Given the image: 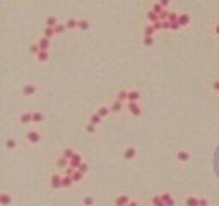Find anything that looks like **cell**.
I'll use <instances>...</instances> for the list:
<instances>
[{
	"mask_svg": "<svg viewBox=\"0 0 219 206\" xmlns=\"http://www.w3.org/2000/svg\"><path fill=\"white\" fill-rule=\"evenodd\" d=\"M125 107H127V110H129L133 117H141V115H142L141 103H137V101H127V103H125Z\"/></svg>",
	"mask_w": 219,
	"mask_h": 206,
	"instance_id": "1",
	"label": "cell"
},
{
	"mask_svg": "<svg viewBox=\"0 0 219 206\" xmlns=\"http://www.w3.org/2000/svg\"><path fill=\"white\" fill-rule=\"evenodd\" d=\"M26 139L31 144H39V143H41V134H39V131H36V129H29L26 134Z\"/></svg>",
	"mask_w": 219,
	"mask_h": 206,
	"instance_id": "2",
	"label": "cell"
},
{
	"mask_svg": "<svg viewBox=\"0 0 219 206\" xmlns=\"http://www.w3.org/2000/svg\"><path fill=\"white\" fill-rule=\"evenodd\" d=\"M62 179H64V175L53 174L52 179H50V185H52L53 189H64V187H62Z\"/></svg>",
	"mask_w": 219,
	"mask_h": 206,
	"instance_id": "3",
	"label": "cell"
},
{
	"mask_svg": "<svg viewBox=\"0 0 219 206\" xmlns=\"http://www.w3.org/2000/svg\"><path fill=\"white\" fill-rule=\"evenodd\" d=\"M135 156H137V149L133 148V146H129V148L123 151V160H127V162H132Z\"/></svg>",
	"mask_w": 219,
	"mask_h": 206,
	"instance_id": "4",
	"label": "cell"
},
{
	"mask_svg": "<svg viewBox=\"0 0 219 206\" xmlns=\"http://www.w3.org/2000/svg\"><path fill=\"white\" fill-rule=\"evenodd\" d=\"M38 88H36L35 84H26V86H22V95L24 96H35Z\"/></svg>",
	"mask_w": 219,
	"mask_h": 206,
	"instance_id": "5",
	"label": "cell"
},
{
	"mask_svg": "<svg viewBox=\"0 0 219 206\" xmlns=\"http://www.w3.org/2000/svg\"><path fill=\"white\" fill-rule=\"evenodd\" d=\"M82 162H84V158H82L79 153H75V155H74V156L69 160V167H72V168H79V165H81Z\"/></svg>",
	"mask_w": 219,
	"mask_h": 206,
	"instance_id": "6",
	"label": "cell"
},
{
	"mask_svg": "<svg viewBox=\"0 0 219 206\" xmlns=\"http://www.w3.org/2000/svg\"><path fill=\"white\" fill-rule=\"evenodd\" d=\"M132 201L127 194H120V196H116V199H115V206H127L129 203Z\"/></svg>",
	"mask_w": 219,
	"mask_h": 206,
	"instance_id": "7",
	"label": "cell"
},
{
	"mask_svg": "<svg viewBox=\"0 0 219 206\" xmlns=\"http://www.w3.org/2000/svg\"><path fill=\"white\" fill-rule=\"evenodd\" d=\"M185 206H200V197H197V196H187V197H185Z\"/></svg>",
	"mask_w": 219,
	"mask_h": 206,
	"instance_id": "8",
	"label": "cell"
},
{
	"mask_svg": "<svg viewBox=\"0 0 219 206\" xmlns=\"http://www.w3.org/2000/svg\"><path fill=\"white\" fill-rule=\"evenodd\" d=\"M19 122L21 124H33V112H24V114H21Z\"/></svg>",
	"mask_w": 219,
	"mask_h": 206,
	"instance_id": "9",
	"label": "cell"
},
{
	"mask_svg": "<svg viewBox=\"0 0 219 206\" xmlns=\"http://www.w3.org/2000/svg\"><path fill=\"white\" fill-rule=\"evenodd\" d=\"M50 41L52 39H48V38H45V36H41V38H38V47H39V50H48L50 48Z\"/></svg>",
	"mask_w": 219,
	"mask_h": 206,
	"instance_id": "10",
	"label": "cell"
},
{
	"mask_svg": "<svg viewBox=\"0 0 219 206\" xmlns=\"http://www.w3.org/2000/svg\"><path fill=\"white\" fill-rule=\"evenodd\" d=\"M123 107H125V103H122V101H118V100H115L110 105V108H111V112L113 114H120L122 110H123Z\"/></svg>",
	"mask_w": 219,
	"mask_h": 206,
	"instance_id": "11",
	"label": "cell"
},
{
	"mask_svg": "<svg viewBox=\"0 0 219 206\" xmlns=\"http://www.w3.org/2000/svg\"><path fill=\"white\" fill-rule=\"evenodd\" d=\"M146 19L149 24H156V22L159 21V14H156L154 10H149V12L146 14Z\"/></svg>",
	"mask_w": 219,
	"mask_h": 206,
	"instance_id": "12",
	"label": "cell"
},
{
	"mask_svg": "<svg viewBox=\"0 0 219 206\" xmlns=\"http://www.w3.org/2000/svg\"><path fill=\"white\" fill-rule=\"evenodd\" d=\"M161 199L164 201L166 206H175V199H173V196L170 193H161Z\"/></svg>",
	"mask_w": 219,
	"mask_h": 206,
	"instance_id": "13",
	"label": "cell"
},
{
	"mask_svg": "<svg viewBox=\"0 0 219 206\" xmlns=\"http://www.w3.org/2000/svg\"><path fill=\"white\" fill-rule=\"evenodd\" d=\"M10 203H14V197L10 196V194L4 193L2 196H0V204H2V206H9Z\"/></svg>",
	"mask_w": 219,
	"mask_h": 206,
	"instance_id": "14",
	"label": "cell"
},
{
	"mask_svg": "<svg viewBox=\"0 0 219 206\" xmlns=\"http://www.w3.org/2000/svg\"><path fill=\"white\" fill-rule=\"evenodd\" d=\"M115 100L122 101V103H127V101H129V91H127V89H122V91H118V93H116V98H115Z\"/></svg>",
	"mask_w": 219,
	"mask_h": 206,
	"instance_id": "15",
	"label": "cell"
},
{
	"mask_svg": "<svg viewBox=\"0 0 219 206\" xmlns=\"http://www.w3.org/2000/svg\"><path fill=\"white\" fill-rule=\"evenodd\" d=\"M65 26H67V29H79V19H75V17L67 19Z\"/></svg>",
	"mask_w": 219,
	"mask_h": 206,
	"instance_id": "16",
	"label": "cell"
},
{
	"mask_svg": "<svg viewBox=\"0 0 219 206\" xmlns=\"http://www.w3.org/2000/svg\"><path fill=\"white\" fill-rule=\"evenodd\" d=\"M142 33H144V36H154V33H156L154 24H149V22H147L146 26H144V29H142Z\"/></svg>",
	"mask_w": 219,
	"mask_h": 206,
	"instance_id": "17",
	"label": "cell"
},
{
	"mask_svg": "<svg viewBox=\"0 0 219 206\" xmlns=\"http://www.w3.org/2000/svg\"><path fill=\"white\" fill-rule=\"evenodd\" d=\"M45 120V115L39 112V110H35L33 112V124H41Z\"/></svg>",
	"mask_w": 219,
	"mask_h": 206,
	"instance_id": "18",
	"label": "cell"
},
{
	"mask_svg": "<svg viewBox=\"0 0 219 206\" xmlns=\"http://www.w3.org/2000/svg\"><path fill=\"white\" fill-rule=\"evenodd\" d=\"M48 58H50L48 50H39V53L36 55V60H38V62H48Z\"/></svg>",
	"mask_w": 219,
	"mask_h": 206,
	"instance_id": "19",
	"label": "cell"
},
{
	"mask_svg": "<svg viewBox=\"0 0 219 206\" xmlns=\"http://www.w3.org/2000/svg\"><path fill=\"white\" fill-rule=\"evenodd\" d=\"M74 184H75V182L72 180V177H69V175H64V179H62V187H64V189H70Z\"/></svg>",
	"mask_w": 219,
	"mask_h": 206,
	"instance_id": "20",
	"label": "cell"
},
{
	"mask_svg": "<svg viewBox=\"0 0 219 206\" xmlns=\"http://www.w3.org/2000/svg\"><path fill=\"white\" fill-rule=\"evenodd\" d=\"M141 100V91L139 89H132V91H129V101H137Z\"/></svg>",
	"mask_w": 219,
	"mask_h": 206,
	"instance_id": "21",
	"label": "cell"
},
{
	"mask_svg": "<svg viewBox=\"0 0 219 206\" xmlns=\"http://www.w3.org/2000/svg\"><path fill=\"white\" fill-rule=\"evenodd\" d=\"M55 35H57L55 28H43V33H41V36H45V38H48V39H52Z\"/></svg>",
	"mask_w": 219,
	"mask_h": 206,
	"instance_id": "22",
	"label": "cell"
},
{
	"mask_svg": "<svg viewBox=\"0 0 219 206\" xmlns=\"http://www.w3.org/2000/svg\"><path fill=\"white\" fill-rule=\"evenodd\" d=\"M154 29H156V31L170 29V22H168V21H158V22L154 24Z\"/></svg>",
	"mask_w": 219,
	"mask_h": 206,
	"instance_id": "23",
	"label": "cell"
},
{
	"mask_svg": "<svg viewBox=\"0 0 219 206\" xmlns=\"http://www.w3.org/2000/svg\"><path fill=\"white\" fill-rule=\"evenodd\" d=\"M178 22H180V26L185 28L190 24V16L188 14H180V19H178Z\"/></svg>",
	"mask_w": 219,
	"mask_h": 206,
	"instance_id": "24",
	"label": "cell"
},
{
	"mask_svg": "<svg viewBox=\"0 0 219 206\" xmlns=\"http://www.w3.org/2000/svg\"><path fill=\"white\" fill-rule=\"evenodd\" d=\"M101 120H103V117L98 114V112H94V114H91V118H89V122L91 124H94V125H98V124H101Z\"/></svg>",
	"mask_w": 219,
	"mask_h": 206,
	"instance_id": "25",
	"label": "cell"
},
{
	"mask_svg": "<svg viewBox=\"0 0 219 206\" xmlns=\"http://www.w3.org/2000/svg\"><path fill=\"white\" fill-rule=\"evenodd\" d=\"M151 201H152V206H166L164 204V201L161 199V194H154Z\"/></svg>",
	"mask_w": 219,
	"mask_h": 206,
	"instance_id": "26",
	"label": "cell"
},
{
	"mask_svg": "<svg viewBox=\"0 0 219 206\" xmlns=\"http://www.w3.org/2000/svg\"><path fill=\"white\" fill-rule=\"evenodd\" d=\"M96 112H98V114H99V115H101V117L104 118V117H108V115H110V112H111V108H110V107H104V105H103V107H99V108L96 110Z\"/></svg>",
	"mask_w": 219,
	"mask_h": 206,
	"instance_id": "27",
	"label": "cell"
},
{
	"mask_svg": "<svg viewBox=\"0 0 219 206\" xmlns=\"http://www.w3.org/2000/svg\"><path fill=\"white\" fill-rule=\"evenodd\" d=\"M74 155H75V149H74V148H65L64 151H62V156L67 158V160H70Z\"/></svg>",
	"mask_w": 219,
	"mask_h": 206,
	"instance_id": "28",
	"label": "cell"
},
{
	"mask_svg": "<svg viewBox=\"0 0 219 206\" xmlns=\"http://www.w3.org/2000/svg\"><path fill=\"white\" fill-rule=\"evenodd\" d=\"M5 148L7 149H16L17 148V141L14 139V137H9V139L5 141Z\"/></svg>",
	"mask_w": 219,
	"mask_h": 206,
	"instance_id": "29",
	"label": "cell"
},
{
	"mask_svg": "<svg viewBox=\"0 0 219 206\" xmlns=\"http://www.w3.org/2000/svg\"><path fill=\"white\" fill-rule=\"evenodd\" d=\"M176 158H178L180 162H188V160H190V153H188V151H178Z\"/></svg>",
	"mask_w": 219,
	"mask_h": 206,
	"instance_id": "30",
	"label": "cell"
},
{
	"mask_svg": "<svg viewBox=\"0 0 219 206\" xmlns=\"http://www.w3.org/2000/svg\"><path fill=\"white\" fill-rule=\"evenodd\" d=\"M94 203H96V199L93 196H84L82 197V204L84 206H94Z\"/></svg>",
	"mask_w": 219,
	"mask_h": 206,
	"instance_id": "31",
	"label": "cell"
},
{
	"mask_svg": "<svg viewBox=\"0 0 219 206\" xmlns=\"http://www.w3.org/2000/svg\"><path fill=\"white\" fill-rule=\"evenodd\" d=\"M57 24H58V21H57L55 16H48L46 17V28H55Z\"/></svg>",
	"mask_w": 219,
	"mask_h": 206,
	"instance_id": "32",
	"label": "cell"
},
{
	"mask_svg": "<svg viewBox=\"0 0 219 206\" xmlns=\"http://www.w3.org/2000/svg\"><path fill=\"white\" fill-rule=\"evenodd\" d=\"M57 165H58L60 168H64V170H65V168L69 167V160H67V158H64V156H60L58 160H57Z\"/></svg>",
	"mask_w": 219,
	"mask_h": 206,
	"instance_id": "33",
	"label": "cell"
},
{
	"mask_svg": "<svg viewBox=\"0 0 219 206\" xmlns=\"http://www.w3.org/2000/svg\"><path fill=\"white\" fill-rule=\"evenodd\" d=\"M79 29L87 31L89 29V21H87V19H79Z\"/></svg>",
	"mask_w": 219,
	"mask_h": 206,
	"instance_id": "34",
	"label": "cell"
},
{
	"mask_svg": "<svg viewBox=\"0 0 219 206\" xmlns=\"http://www.w3.org/2000/svg\"><path fill=\"white\" fill-rule=\"evenodd\" d=\"M70 177H72V180H74V182H81V180L84 179V174H82V172H79V170H75V172H74V174H72Z\"/></svg>",
	"mask_w": 219,
	"mask_h": 206,
	"instance_id": "35",
	"label": "cell"
},
{
	"mask_svg": "<svg viewBox=\"0 0 219 206\" xmlns=\"http://www.w3.org/2000/svg\"><path fill=\"white\" fill-rule=\"evenodd\" d=\"M151 10H154L156 14H161V12L164 10V7H163L161 4H159V2H156V4H152V5H151Z\"/></svg>",
	"mask_w": 219,
	"mask_h": 206,
	"instance_id": "36",
	"label": "cell"
},
{
	"mask_svg": "<svg viewBox=\"0 0 219 206\" xmlns=\"http://www.w3.org/2000/svg\"><path fill=\"white\" fill-rule=\"evenodd\" d=\"M180 19V14L178 12H173V10H170V16H168V22H176Z\"/></svg>",
	"mask_w": 219,
	"mask_h": 206,
	"instance_id": "37",
	"label": "cell"
},
{
	"mask_svg": "<svg viewBox=\"0 0 219 206\" xmlns=\"http://www.w3.org/2000/svg\"><path fill=\"white\" fill-rule=\"evenodd\" d=\"M65 31H67V26H65V24H60V22H58V24L55 26V33L57 35H62V33H65Z\"/></svg>",
	"mask_w": 219,
	"mask_h": 206,
	"instance_id": "38",
	"label": "cell"
},
{
	"mask_svg": "<svg viewBox=\"0 0 219 206\" xmlns=\"http://www.w3.org/2000/svg\"><path fill=\"white\" fill-rule=\"evenodd\" d=\"M77 170H79V172H82V174H84V175H86L87 172H89V165H87L86 162H82L81 165H79V168H77Z\"/></svg>",
	"mask_w": 219,
	"mask_h": 206,
	"instance_id": "39",
	"label": "cell"
},
{
	"mask_svg": "<svg viewBox=\"0 0 219 206\" xmlns=\"http://www.w3.org/2000/svg\"><path fill=\"white\" fill-rule=\"evenodd\" d=\"M86 132H87V134H94V132H96V125L89 122V124L86 125Z\"/></svg>",
	"mask_w": 219,
	"mask_h": 206,
	"instance_id": "40",
	"label": "cell"
},
{
	"mask_svg": "<svg viewBox=\"0 0 219 206\" xmlns=\"http://www.w3.org/2000/svg\"><path fill=\"white\" fill-rule=\"evenodd\" d=\"M29 50H31V53L38 55V53H39V47H38V43H33V45L29 47Z\"/></svg>",
	"mask_w": 219,
	"mask_h": 206,
	"instance_id": "41",
	"label": "cell"
},
{
	"mask_svg": "<svg viewBox=\"0 0 219 206\" xmlns=\"http://www.w3.org/2000/svg\"><path fill=\"white\" fill-rule=\"evenodd\" d=\"M152 43H154L152 36H144V45H146V47H151Z\"/></svg>",
	"mask_w": 219,
	"mask_h": 206,
	"instance_id": "42",
	"label": "cell"
},
{
	"mask_svg": "<svg viewBox=\"0 0 219 206\" xmlns=\"http://www.w3.org/2000/svg\"><path fill=\"white\" fill-rule=\"evenodd\" d=\"M170 29H173V31H176V29H181L180 22H178V21H176V22H170Z\"/></svg>",
	"mask_w": 219,
	"mask_h": 206,
	"instance_id": "43",
	"label": "cell"
},
{
	"mask_svg": "<svg viewBox=\"0 0 219 206\" xmlns=\"http://www.w3.org/2000/svg\"><path fill=\"white\" fill-rule=\"evenodd\" d=\"M200 206H209V201H207L206 197H200Z\"/></svg>",
	"mask_w": 219,
	"mask_h": 206,
	"instance_id": "44",
	"label": "cell"
},
{
	"mask_svg": "<svg viewBox=\"0 0 219 206\" xmlns=\"http://www.w3.org/2000/svg\"><path fill=\"white\" fill-rule=\"evenodd\" d=\"M159 4H161V5L164 7V9H166V7H168V4H170V0H159Z\"/></svg>",
	"mask_w": 219,
	"mask_h": 206,
	"instance_id": "45",
	"label": "cell"
},
{
	"mask_svg": "<svg viewBox=\"0 0 219 206\" xmlns=\"http://www.w3.org/2000/svg\"><path fill=\"white\" fill-rule=\"evenodd\" d=\"M212 88H214L216 91H219V79H217V81H214V83H212Z\"/></svg>",
	"mask_w": 219,
	"mask_h": 206,
	"instance_id": "46",
	"label": "cell"
},
{
	"mask_svg": "<svg viewBox=\"0 0 219 206\" xmlns=\"http://www.w3.org/2000/svg\"><path fill=\"white\" fill-rule=\"evenodd\" d=\"M129 206H141V204H139L137 201H130V203H129Z\"/></svg>",
	"mask_w": 219,
	"mask_h": 206,
	"instance_id": "47",
	"label": "cell"
},
{
	"mask_svg": "<svg viewBox=\"0 0 219 206\" xmlns=\"http://www.w3.org/2000/svg\"><path fill=\"white\" fill-rule=\"evenodd\" d=\"M214 33L219 36V24H216V28H214Z\"/></svg>",
	"mask_w": 219,
	"mask_h": 206,
	"instance_id": "48",
	"label": "cell"
},
{
	"mask_svg": "<svg viewBox=\"0 0 219 206\" xmlns=\"http://www.w3.org/2000/svg\"><path fill=\"white\" fill-rule=\"evenodd\" d=\"M217 24H219V19H217Z\"/></svg>",
	"mask_w": 219,
	"mask_h": 206,
	"instance_id": "49",
	"label": "cell"
},
{
	"mask_svg": "<svg viewBox=\"0 0 219 206\" xmlns=\"http://www.w3.org/2000/svg\"><path fill=\"white\" fill-rule=\"evenodd\" d=\"M127 206H129V204H127Z\"/></svg>",
	"mask_w": 219,
	"mask_h": 206,
	"instance_id": "50",
	"label": "cell"
}]
</instances>
